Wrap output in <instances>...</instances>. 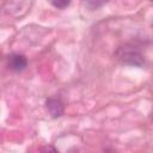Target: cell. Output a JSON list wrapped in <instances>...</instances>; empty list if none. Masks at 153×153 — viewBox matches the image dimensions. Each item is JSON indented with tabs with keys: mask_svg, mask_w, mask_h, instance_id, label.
I'll return each instance as SVG.
<instances>
[{
	"mask_svg": "<svg viewBox=\"0 0 153 153\" xmlns=\"http://www.w3.org/2000/svg\"><path fill=\"white\" fill-rule=\"evenodd\" d=\"M116 56L124 65L136 66V67H141L145 65L143 55L133 45L126 44V45L120 47L116 51Z\"/></svg>",
	"mask_w": 153,
	"mask_h": 153,
	"instance_id": "1",
	"label": "cell"
},
{
	"mask_svg": "<svg viewBox=\"0 0 153 153\" xmlns=\"http://www.w3.org/2000/svg\"><path fill=\"white\" fill-rule=\"evenodd\" d=\"M27 65L26 57L22 54H12L8 57V67L14 71V72H20L23 71Z\"/></svg>",
	"mask_w": 153,
	"mask_h": 153,
	"instance_id": "2",
	"label": "cell"
},
{
	"mask_svg": "<svg viewBox=\"0 0 153 153\" xmlns=\"http://www.w3.org/2000/svg\"><path fill=\"white\" fill-rule=\"evenodd\" d=\"M47 109L53 117H60L63 114V105L56 98H49L47 100Z\"/></svg>",
	"mask_w": 153,
	"mask_h": 153,
	"instance_id": "3",
	"label": "cell"
},
{
	"mask_svg": "<svg viewBox=\"0 0 153 153\" xmlns=\"http://www.w3.org/2000/svg\"><path fill=\"white\" fill-rule=\"evenodd\" d=\"M108 1H109V0H81L82 5H84L86 8L91 10V11L98 10L99 7H102L103 5H105Z\"/></svg>",
	"mask_w": 153,
	"mask_h": 153,
	"instance_id": "4",
	"label": "cell"
},
{
	"mask_svg": "<svg viewBox=\"0 0 153 153\" xmlns=\"http://www.w3.org/2000/svg\"><path fill=\"white\" fill-rule=\"evenodd\" d=\"M51 4L54 7H56L59 10H63L69 6L71 0H51Z\"/></svg>",
	"mask_w": 153,
	"mask_h": 153,
	"instance_id": "5",
	"label": "cell"
}]
</instances>
